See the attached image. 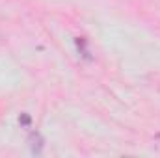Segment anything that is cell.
Masks as SVG:
<instances>
[{
    "label": "cell",
    "instance_id": "obj_1",
    "mask_svg": "<svg viewBox=\"0 0 160 158\" xmlns=\"http://www.w3.org/2000/svg\"><path fill=\"white\" fill-rule=\"evenodd\" d=\"M28 141H30V149H32V153H34V155H39L41 149H43V138H41V134L32 132L30 138H28Z\"/></svg>",
    "mask_w": 160,
    "mask_h": 158
},
{
    "label": "cell",
    "instance_id": "obj_2",
    "mask_svg": "<svg viewBox=\"0 0 160 158\" xmlns=\"http://www.w3.org/2000/svg\"><path fill=\"white\" fill-rule=\"evenodd\" d=\"M77 45H78V50L82 52V56H84L86 60H91V54H89V50H88V47H86V39H84V37H78V39H77Z\"/></svg>",
    "mask_w": 160,
    "mask_h": 158
},
{
    "label": "cell",
    "instance_id": "obj_3",
    "mask_svg": "<svg viewBox=\"0 0 160 158\" xmlns=\"http://www.w3.org/2000/svg\"><path fill=\"white\" fill-rule=\"evenodd\" d=\"M21 123H22V125H28V123H30V117H28V116H22V117H21Z\"/></svg>",
    "mask_w": 160,
    "mask_h": 158
}]
</instances>
